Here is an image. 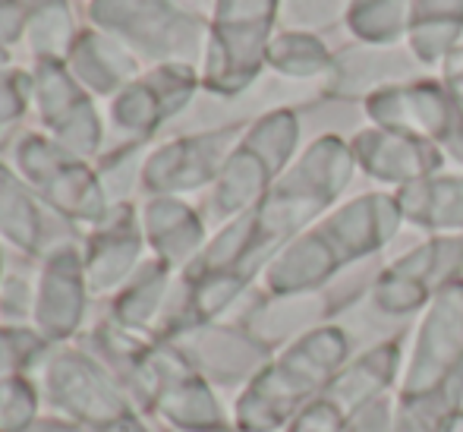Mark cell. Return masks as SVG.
Listing matches in <instances>:
<instances>
[{"label":"cell","instance_id":"9c48e42d","mask_svg":"<svg viewBox=\"0 0 463 432\" xmlns=\"http://www.w3.org/2000/svg\"><path fill=\"white\" fill-rule=\"evenodd\" d=\"M407 44L422 67L445 63V57L463 44V0H413Z\"/></svg>","mask_w":463,"mask_h":432},{"label":"cell","instance_id":"7a4b0ae2","mask_svg":"<svg viewBox=\"0 0 463 432\" xmlns=\"http://www.w3.org/2000/svg\"><path fill=\"white\" fill-rule=\"evenodd\" d=\"M403 215L394 196L366 193L350 199L337 212L325 215L280 256L271 272L278 291L299 293L325 287L337 272L378 253L401 227Z\"/></svg>","mask_w":463,"mask_h":432},{"label":"cell","instance_id":"8992f818","mask_svg":"<svg viewBox=\"0 0 463 432\" xmlns=\"http://www.w3.org/2000/svg\"><path fill=\"white\" fill-rule=\"evenodd\" d=\"M350 155L369 177L382 183H394L397 189L439 174L445 165V152L435 142L382 127H369L356 133L350 142Z\"/></svg>","mask_w":463,"mask_h":432},{"label":"cell","instance_id":"3957f363","mask_svg":"<svg viewBox=\"0 0 463 432\" xmlns=\"http://www.w3.org/2000/svg\"><path fill=\"white\" fill-rule=\"evenodd\" d=\"M363 104L375 127L422 136L463 165V95L445 80H410L378 89Z\"/></svg>","mask_w":463,"mask_h":432},{"label":"cell","instance_id":"5bb4252c","mask_svg":"<svg viewBox=\"0 0 463 432\" xmlns=\"http://www.w3.org/2000/svg\"><path fill=\"white\" fill-rule=\"evenodd\" d=\"M441 80L448 82L451 89H458L460 95H463V44H458V48L451 51V54L445 57V63H441Z\"/></svg>","mask_w":463,"mask_h":432},{"label":"cell","instance_id":"4fadbf2b","mask_svg":"<svg viewBox=\"0 0 463 432\" xmlns=\"http://www.w3.org/2000/svg\"><path fill=\"white\" fill-rule=\"evenodd\" d=\"M350 432H394V410H391V398L382 395L350 423Z\"/></svg>","mask_w":463,"mask_h":432},{"label":"cell","instance_id":"7c38bea8","mask_svg":"<svg viewBox=\"0 0 463 432\" xmlns=\"http://www.w3.org/2000/svg\"><path fill=\"white\" fill-rule=\"evenodd\" d=\"M350 0H287L290 23L309 29H331L341 16H347Z\"/></svg>","mask_w":463,"mask_h":432},{"label":"cell","instance_id":"52a82bcc","mask_svg":"<svg viewBox=\"0 0 463 432\" xmlns=\"http://www.w3.org/2000/svg\"><path fill=\"white\" fill-rule=\"evenodd\" d=\"M416 57L394 48H372V44H354L335 54V63L328 70L325 89L335 98H369L372 91L401 86L413 76Z\"/></svg>","mask_w":463,"mask_h":432},{"label":"cell","instance_id":"277c9868","mask_svg":"<svg viewBox=\"0 0 463 432\" xmlns=\"http://www.w3.org/2000/svg\"><path fill=\"white\" fill-rule=\"evenodd\" d=\"M463 278V234H435L384 265L372 284L375 306L388 316L413 312L451 281Z\"/></svg>","mask_w":463,"mask_h":432},{"label":"cell","instance_id":"6da1fadb","mask_svg":"<svg viewBox=\"0 0 463 432\" xmlns=\"http://www.w3.org/2000/svg\"><path fill=\"white\" fill-rule=\"evenodd\" d=\"M463 278L441 287L413 335L394 432H454L463 417Z\"/></svg>","mask_w":463,"mask_h":432},{"label":"cell","instance_id":"30bf717a","mask_svg":"<svg viewBox=\"0 0 463 432\" xmlns=\"http://www.w3.org/2000/svg\"><path fill=\"white\" fill-rule=\"evenodd\" d=\"M413 0H350L347 4V29L360 44L372 48H394L410 32Z\"/></svg>","mask_w":463,"mask_h":432},{"label":"cell","instance_id":"8fae6325","mask_svg":"<svg viewBox=\"0 0 463 432\" xmlns=\"http://www.w3.org/2000/svg\"><path fill=\"white\" fill-rule=\"evenodd\" d=\"M275 63L278 70L290 76H328L331 63H335V51L309 32H290V35L278 38Z\"/></svg>","mask_w":463,"mask_h":432},{"label":"cell","instance_id":"5b68a950","mask_svg":"<svg viewBox=\"0 0 463 432\" xmlns=\"http://www.w3.org/2000/svg\"><path fill=\"white\" fill-rule=\"evenodd\" d=\"M397 366H401V338L372 347L325 385L322 395L303 410L297 432H344L375 398L384 395V385L394 382Z\"/></svg>","mask_w":463,"mask_h":432},{"label":"cell","instance_id":"ba28073f","mask_svg":"<svg viewBox=\"0 0 463 432\" xmlns=\"http://www.w3.org/2000/svg\"><path fill=\"white\" fill-rule=\"evenodd\" d=\"M401 215L435 234H463V177L432 174L394 193Z\"/></svg>","mask_w":463,"mask_h":432}]
</instances>
